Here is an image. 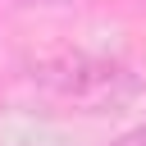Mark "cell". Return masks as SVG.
<instances>
[{"instance_id": "obj_1", "label": "cell", "mask_w": 146, "mask_h": 146, "mask_svg": "<svg viewBox=\"0 0 146 146\" xmlns=\"http://www.w3.org/2000/svg\"><path fill=\"white\" fill-rule=\"evenodd\" d=\"M32 82L50 105L68 114H119L141 96V78L123 59L91 55V50H64L41 59L32 68Z\"/></svg>"}, {"instance_id": "obj_2", "label": "cell", "mask_w": 146, "mask_h": 146, "mask_svg": "<svg viewBox=\"0 0 146 146\" xmlns=\"http://www.w3.org/2000/svg\"><path fill=\"white\" fill-rule=\"evenodd\" d=\"M110 146H146V123H137V128H128V132H119Z\"/></svg>"}, {"instance_id": "obj_3", "label": "cell", "mask_w": 146, "mask_h": 146, "mask_svg": "<svg viewBox=\"0 0 146 146\" xmlns=\"http://www.w3.org/2000/svg\"><path fill=\"white\" fill-rule=\"evenodd\" d=\"M18 5H36V9H50V5H78V0H18Z\"/></svg>"}]
</instances>
